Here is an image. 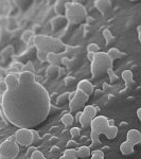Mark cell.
Wrapping results in <instances>:
<instances>
[{
    "label": "cell",
    "instance_id": "obj_29",
    "mask_svg": "<svg viewBox=\"0 0 141 159\" xmlns=\"http://www.w3.org/2000/svg\"><path fill=\"white\" fill-rule=\"evenodd\" d=\"M91 154L92 155L90 159H104V153L102 151H93Z\"/></svg>",
    "mask_w": 141,
    "mask_h": 159
},
{
    "label": "cell",
    "instance_id": "obj_48",
    "mask_svg": "<svg viewBox=\"0 0 141 159\" xmlns=\"http://www.w3.org/2000/svg\"><path fill=\"white\" fill-rule=\"evenodd\" d=\"M0 158H1V156H0Z\"/></svg>",
    "mask_w": 141,
    "mask_h": 159
},
{
    "label": "cell",
    "instance_id": "obj_20",
    "mask_svg": "<svg viewBox=\"0 0 141 159\" xmlns=\"http://www.w3.org/2000/svg\"><path fill=\"white\" fill-rule=\"evenodd\" d=\"M47 76L50 79H55L57 78V72H58V67L55 65H51L47 69Z\"/></svg>",
    "mask_w": 141,
    "mask_h": 159
},
{
    "label": "cell",
    "instance_id": "obj_10",
    "mask_svg": "<svg viewBox=\"0 0 141 159\" xmlns=\"http://www.w3.org/2000/svg\"><path fill=\"white\" fill-rule=\"evenodd\" d=\"M126 142L130 143L132 145H137L141 142V133L138 129H130L127 132Z\"/></svg>",
    "mask_w": 141,
    "mask_h": 159
},
{
    "label": "cell",
    "instance_id": "obj_41",
    "mask_svg": "<svg viewBox=\"0 0 141 159\" xmlns=\"http://www.w3.org/2000/svg\"><path fill=\"white\" fill-rule=\"evenodd\" d=\"M137 32H138V39H139V42H141V25H138Z\"/></svg>",
    "mask_w": 141,
    "mask_h": 159
},
{
    "label": "cell",
    "instance_id": "obj_21",
    "mask_svg": "<svg viewBox=\"0 0 141 159\" xmlns=\"http://www.w3.org/2000/svg\"><path fill=\"white\" fill-rule=\"evenodd\" d=\"M73 121H74V117L71 114H65L63 117H61V122H63V124L66 125V126L72 125Z\"/></svg>",
    "mask_w": 141,
    "mask_h": 159
},
{
    "label": "cell",
    "instance_id": "obj_19",
    "mask_svg": "<svg viewBox=\"0 0 141 159\" xmlns=\"http://www.w3.org/2000/svg\"><path fill=\"white\" fill-rule=\"evenodd\" d=\"M66 1H57L55 4V11L57 14H60V16H65L66 13Z\"/></svg>",
    "mask_w": 141,
    "mask_h": 159
},
{
    "label": "cell",
    "instance_id": "obj_22",
    "mask_svg": "<svg viewBox=\"0 0 141 159\" xmlns=\"http://www.w3.org/2000/svg\"><path fill=\"white\" fill-rule=\"evenodd\" d=\"M47 61L51 63V65H55V66L61 63V61L58 60V54H55V53H48Z\"/></svg>",
    "mask_w": 141,
    "mask_h": 159
},
{
    "label": "cell",
    "instance_id": "obj_5",
    "mask_svg": "<svg viewBox=\"0 0 141 159\" xmlns=\"http://www.w3.org/2000/svg\"><path fill=\"white\" fill-rule=\"evenodd\" d=\"M65 17L71 25H80L86 20L87 13L85 7L79 2H67Z\"/></svg>",
    "mask_w": 141,
    "mask_h": 159
},
{
    "label": "cell",
    "instance_id": "obj_15",
    "mask_svg": "<svg viewBox=\"0 0 141 159\" xmlns=\"http://www.w3.org/2000/svg\"><path fill=\"white\" fill-rule=\"evenodd\" d=\"M120 151H121L122 155L129 156V155H130V154L134 153L135 147L130 144V143H129V142H126V141H125V142H122L121 145H120Z\"/></svg>",
    "mask_w": 141,
    "mask_h": 159
},
{
    "label": "cell",
    "instance_id": "obj_37",
    "mask_svg": "<svg viewBox=\"0 0 141 159\" xmlns=\"http://www.w3.org/2000/svg\"><path fill=\"white\" fill-rule=\"evenodd\" d=\"M7 84H6V82L4 81H1L0 82V91L3 93V92H6L7 91Z\"/></svg>",
    "mask_w": 141,
    "mask_h": 159
},
{
    "label": "cell",
    "instance_id": "obj_24",
    "mask_svg": "<svg viewBox=\"0 0 141 159\" xmlns=\"http://www.w3.org/2000/svg\"><path fill=\"white\" fill-rule=\"evenodd\" d=\"M61 63L69 69H72L74 67V65H75L73 60H70V58H68V57H61Z\"/></svg>",
    "mask_w": 141,
    "mask_h": 159
},
{
    "label": "cell",
    "instance_id": "obj_40",
    "mask_svg": "<svg viewBox=\"0 0 141 159\" xmlns=\"http://www.w3.org/2000/svg\"><path fill=\"white\" fill-rule=\"evenodd\" d=\"M75 94H76V91H72V92H70L69 93V98H68V101H71L74 97H75Z\"/></svg>",
    "mask_w": 141,
    "mask_h": 159
},
{
    "label": "cell",
    "instance_id": "obj_42",
    "mask_svg": "<svg viewBox=\"0 0 141 159\" xmlns=\"http://www.w3.org/2000/svg\"><path fill=\"white\" fill-rule=\"evenodd\" d=\"M81 114H82V111H78V112H76V115H75V121H76V122H79V121H80Z\"/></svg>",
    "mask_w": 141,
    "mask_h": 159
},
{
    "label": "cell",
    "instance_id": "obj_32",
    "mask_svg": "<svg viewBox=\"0 0 141 159\" xmlns=\"http://www.w3.org/2000/svg\"><path fill=\"white\" fill-rule=\"evenodd\" d=\"M80 133H81V130L79 127H72V129H70V135L72 136L73 139L80 137Z\"/></svg>",
    "mask_w": 141,
    "mask_h": 159
},
{
    "label": "cell",
    "instance_id": "obj_9",
    "mask_svg": "<svg viewBox=\"0 0 141 159\" xmlns=\"http://www.w3.org/2000/svg\"><path fill=\"white\" fill-rule=\"evenodd\" d=\"M32 132L28 129H19L15 134V142L21 147H29L32 144Z\"/></svg>",
    "mask_w": 141,
    "mask_h": 159
},
{
    "label": "cell",
    "instance_id": "obj_3",
    "mask_svg": "<svg viewBox=\"0 0 141 159\" xmlns=\"http://www.w3.org/2000/svg\"><path fill=\"white\" fill-rule=\"evenodd\" d=\"M34 46L37 51L45 53H55L60 54L66 51V46L57 38H53L45 35H36L34 37Z\"/></svg>",
    "mask_w": 141,
    "mask_h": 159
},
{
    "label": "cell",
    "instance_id": "obj_11",
    "mask_svg": "<svg viewBox=\"0 0 141 159\" xmlns=\"http://www.w3.org/2000/svg\"><path fill=\"white\" fill-rule=\"evenodd\" d=\"M78 90L83 91L84 93H86L87 96L90 97L94 91L93 85L90 83V81L88 80H82L78 83Z\"/></svg>",
    "mask_w": 141,
    "mask_h": 159
},
{
    "label": "cell",
    "instance_id": "obj_23",
    "mask_svg": "<svg viewBox=\"0 0 141 159\" xmlns=\"http://www.w3.org/2000/svg\"><path fill=\"white\" fill-rule=\"evenodd\" d=\"M103 36L105 38V40H106V45L111 43L112 42H114V39H115V36L111 34V32L108 29H105L103 31Z\"/></svg>",
    "mask_w": 141,
    "mask_h": 159
},
{
    "label": "cell",
    "instance_id": "obj_26",
    "mask_svg": "<svg viewBox=\"0 0 141 159\" xmlns=\"http://www.w3.org/2000/svg\"><path fill=\"white\" fill-rule=\"evenodd\" d=\"M68 98H69V92H65V93L61 94L60 97H58L57 101H56V103L58 105H61V104H65L66 101H68Z\"/></svg>",
    "mask_w": 141,
    "mask_h": 159
},
{
    "label": "cell",
    "instance_id": "obj_47",
    "mask_svg": "<svg viewBox=\"0 0 141 159\" xmlns=\"http://www.w3.org/2000/svg\"><path fill=\"white\" fill-rule=\"evenodd\" d=\"M0 159H4V158H0Z\"/></svg>",
    "mask_w": 141,
    "mask_h": 159
},
{
    "label": "cell",
    "instance_id": "obj_16",
    "mask_svg": "<svg viewBox=\"0 0 141 159\" xmlns=\"http://www.w3.org/2000/svg\"><path fill=\"white\" fill-rule=\"evenodd\" d=\"M121 74H122V79L124 80V83H125V85H126V87H130L134 83V74H133V72L130 70H124Z\"/></svg>",
    "mask_w": 141,
    "mask_h": 159
},
{
    "label": "cell",
    "instance_id": "obj_39",
    "mask_svg": "<svg viewBox=\"0 0 141 159\" xmlns=\"http://www.w3.org/2000/svg\"><path fill=\"white\" fill-rule=\"evenodd\" d=\"M35 151H37V148H35V147H30L29 148H28V152H27V155L28 156H31L33 153L35 152Z\"/></svg>",
    "mask_w": 141,
    "mask_h": 159
},
{
    "label": "cell",
    "instance_id": "obj_44",
    "mask_svg": "<svg viewBox=\"0 0 141 159\" xmlns=\"http://www.w3.org/2000/svg\"><path fill=\"white\" fill-rule=\"evenodd\" d=\"M107 123H108L109 126H115V121L112 119H108V121H107Z\"/></svg>",
    "mask_w": 141,
    "mask_h": 159
},
{
    "label": "cell",
    "instance_id": "obj_38",
    "mask_svg": "<svg viewBox=\"0 0 141 159\" xmlns=\"http://www.w3.org/2000/svg\"><path fill=\"white\" fill-rule=\"evenodd\" d=\"M65 68L63 67H58V72H57V78H63V76H65Z\"/></svg>",
    "mask_w": 141,
    "mask_h": 159
},
{
    "label": "cell",
    "instance_id": "obj_45",
    "mask_svg": "<svg viewBox=\"0 0 141 159\" xmlns=\"http://www.w3.org/2000/svg\"><path fill=\"white\" fill-rule=\"evenodd\" d=\"M7 74H6V71H3L1 68H0V76H2V78H6Z\"/></svg>",
    "mask_w": 141,
    "mask_h": 159
},
{
    "label": "cell",
    "instance_id": "obj_14",
    "mask_svg": "<svg viewBox=\"0 0 141 159\" xmlns=\"http://www.w3.org/2000/svg\"><path fill=\"white\" fill-rule=\"evenodd\" d=\"M107 55L111 57V60L114 61L116 60H120V58H123L126 56V53L125 52H121L119 49H117V48H111V49L108 50V52H107Z\"/></svg>",
    "mask_w": 141,
    "mask_h": 159
},
{
    "label": "cell",
    "instance_id": "obj_6",
    "mask_svg": "<svg viewBox=\"0 0 141 159\" xmlns=\"http://www.w3.org/2000/svg\"><path fill=\"white\" fill-rule=\"evenodd\" d=\"M19 153V147L15 141L7 139L0 145V156L4 159H15Z\"/></svg>",
    "mask_w": 141,
    "mask_h": 159
},
{
    "label": "cell",
    "instance_id": "obj_12",
    "mask_svg": "<svg viewBox=\"0 0 141 159\" xmlns=\"http://www.w3.org/2000/svg\"><path fill=\"white\" fill-rule=\"evenodd\" d=\"M67 24H68V21L65 16H56L52 19V21H51L52 30L54 31V32H57V31H60L61 29L65 28Z\"/></svg>",
    "mask_w": 141,
    "mask_h": 159
},
{
    "label": "cell",
    "instance_id": "obj_18",
    "mask_svg": "<svg viewBox=\"0 0 141 159\" xmlns=\"http://www.w3.org/2000/svg\"><path fill=\"white\" fill-rule=\"evenodd\" d=\"M76 153H78L79 158L84 159V158H87L90 156L91 151H90V148H88V147H81L76 150Z\"/></svg>",
    "mask_w": 141,
    "mask_h": 159
},
{
    "label": "cell",
    "instance_id": "obj_35",
    "mask_svg": "<svg viewBox=\"0 0 141 159\" xmlns=\"http://www.w3.org/2000/svg\"><path fill=\"white\" fill-rule=\"evenodd\" d=\"M76 147H78V143H76L74 140L68 141V143H67V148H75Z\"/></svg>",
    "mask_w": 141,
    "mask_h": 159
},
{
    "label": "cell",
    "instance_id": "obj_8",
    "mask_svg": "<svg viewBox=\"0 0 141 159\" xmlns=\"http://www.w3.org/2000/svg\"><path fill=\"white\" fill-rule=\"evenodd\" d=\"M96 116H97V107L93 106V105H87V106L83 108L79 123L82 125L83 129H90L91 121Z\"/></svg>",
    "mask_w": 141,
    "mask_h": 159
},
{
    "label": "cell",
    "instance_id": "obj_25",
    "mask_svg": "<svg viewBox=\"0 0 141 159\" xmlns=\"http://www.w3.org/2000/svg\"><path fill=\"white\" fill-rule=\"evenodd\" d=\"M99 49L100 48L97 43H90V45H88V47H87V51H88V53H93V54L100 52Z\"/></svg>",
    "mask_w": 141,
    "mask_h": 159
},
{
    "label": "cell",
    "instance_id": "obj_1",
    "mask_svg": "<svg viewBox=\"0 0 141 159\" xmlns=\"http://www.w3.org/2000/svg\"><path fill=\"white\" fill-rule=\"evenodd\" d=\"M2 93V110L7 120L19 129H32L49 117L51 100L47 89L37 83L34 73H10Z\"/></svg>",
    "mask_w": 141,
    "mask_h": 159
},
{
    "label": "cell",
    "instance_id": "obj_43",
    "mask_svg": "<svg viewBox=\"0 0 141 159\" xmlns=\"http://www.w3.org/2000/svg\"><path fill=\"white\" fill-rule=\"evenodd\" d=\"M93 56H94L93 53H88V54H87V57H88V60L90 61H92V60H93Z\"/></svg>",
    "mask_w": 141,
    "mask_h": 159
},
{
    "label": "cell",
    "instance_id": "obj_30",
    "mask_svg": "<svg viewBox=\"0 0 141 159\" xmlns=\"http://www.w3.org/2000/svg\"><path fill=\"white\" fill-rule=\"evenodd\" d=\"M107 75H108L109 79H111V84L118 82V76L116 75V73L114 72V69H109L108 72H107Z\"/></svg>",
    "mask_w": 141,
    "mask_h": 159
},
{
    "label": "cell",
    "instance_id": "obj_7",
    "mask_svg": "<svg viewBox=\"0 0 141 159\" xmlns=\"http://www.w3.org/2000/svg\"><path fill=\"white\" fill-rule=\"evenodd\" d=\"M89 98H90V97L87 96L86 93H84L83 91L76 90L75 97H74L71 101H69V108H70V111L71 112L82 111V109L85 107V104L87 103Z\"/></svg>",
    "mask_w": 141,
    "mask_h": 159
},
{
    "label": "cell",
    "instance_id": "obj_34",
    "mask_svg": "<svg viewBox=\"0 0 141 159\" xmlns=\"http://www.w3.org/2000/svg\"><path fill=\"white\" fill-rule=\"evenodd\" d=\"M37 57L42 61H47V53L42 52V51H37Z\"/></svg>",
    "mask_w": 141,
    "mask_h": 159
},
{
    "label": "cell",
    "instance_id": "obj_31",
    "mask_svg": "<svg viewBox=\"0 0 141 159\" xmlns=\"http://www.w3.org/2000/svg\"><path fill=\"white\" fill-rule=\"evenodd\" d=\"M33 36V32L32 31H25L24 33H22V40H24L25 43H28L29 40L31 39V37Z\"/></svg>",
    "mask_w": 141,
    "mask_h": 159
},
{
    "label": "cell",
    "instance_id": "obj_28",
    "mask_svg": "<svg viewBox=\"0 0 141 159\" xmlns=\"http://www.w3.org/2000/svg\"><path fill=\"white\" fill-rule=\"evenodd\" d=\"M22 72H32L34 73V66H33V64L29 61L28 64H25V65L22 67Z\"/></svg>",
    "mask_w": 141,
    "mask_h": 159
},
{
    "label": "cell",
    "instance_id": "obj_27",
    "mask_svg": "<svg viewBox=\"0 0 141 159\" xmlns=\"http://www.w3.org/2000/svg\"><path fill=\"white\" fill-rule=\"evenodd\" d=\"M31 132H32V136H33V139H32V144H37V143H39V134H38L37 130H35L34 129H31Z\"/></svg>",
    "mask_w": 141,
    "mask_h": 159
},
{
    "label": "cell",
    "instance_id": "obj_46",
    "mask_svg": "<svg viewBox=\"0 0 141 159\" xmlns=\"http://www.w3.org/2000/svg\"><path fill=\"white\" fill-rule=\"evenodd\" d=\"M137 117H138V119L141 120V108L137 109Z\"/></svg>",
    "mask_w": 141,
    "mask_h": 159
},
{
    "label": "cell",
    "instance_id": "obj_17",
    "mask_svg": "<svg viewBox=\"0 0 141 159\" xmlns=\"http://www.w3.org/2000/svg\"><path fill=\"white\" fill-rule=\"evenodd\" d=\"M60 159H79L75 148H67Z\"/></svg>",
    "mask_w": 141,
    "mask_h": 159
},
{
    "label": "cell",
    "instance_id": "obj_33",
    "mask_svg": "<svg viewBox=\"0 0 141 159\" xmlns=\"http://www.w3.org/2000/svg\"><path fill=\"white\" fill-rule=\"evenodd\" d=\"M31 159H46L43 154L40 151H35L34 153L31 155Z\"/></svg>",
    "mask_w": 141,
    "mask_h": 159
},
{
    "label": "cell",
    "instance_id": "obj_13",
    "mask_svg": "<svg viewBox=\"0 0 141 159\" xmlns=\"http://www.w3.org/2000/svg\"><path fill=\"white\" fill-rule=\"evenodd\" d=\"M94 6L102 15H104L111 9V2L107 1V0H98L94 2Z\"/></svg>",
    "mask_w": 141,
    "mask_h": 159
},
{
    "label": "cell",
    "instance_id": "obj_36",
    "mask_svg": "<svg viewBox=\"0 0 141 159\" xmlns=\"http://www.w3.org/2000/svg\"><path fill=\"white\" fill-rule=\"evenodd\" d=\"M74 81H75V80H74V78H72V76H68V78L65 79V83L67 86H71Z\"/></svg>",
    "mask_w": 141,
    "mask_h": 159
},
{
    "label": "cell",
    "instance_id": "obj_2",
    "mask_svg": "<svg viewBox=\"0 0 141 159\" xmlns=\"http://www.w3.org/2000/svg\"><path fill=\"white\" fill-rule=\"evenodd\" d=\"M108 119L104 116H98L94 117L93 120L91 121L90 124V138L92 141V147H97L100 143V135H105L108 139H115L118 135V127L115 126H109Z\"/></svg>",
    "mask_w": 141,
    "mask_h": 159
},
{
    "label": "cell",
    "instance_id": "obj_4",
    "mask_svg": "<svg viewBox=\"0 0 141 159\" xmlns=\"http://www.w3.org/2000/svg\"><path fill=\"white\" fill-rule=\"evenodd\" d=\"M112 61L107 53L98 52L93 56L91 61V74L93 79L99 80L107 75L109 69H112Z\"/></svg>",
    "mask_w": 141,
    "mask_h": 159
}]
</instances>
